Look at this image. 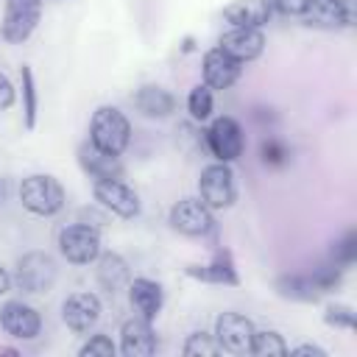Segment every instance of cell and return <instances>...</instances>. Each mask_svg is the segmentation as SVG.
Returning <instances> with one entry per match:
<instances>
[{"label": "cell", "mask_w": 357, "mask_h": 357, "mask_svg": "<svg viewBox=\"0 0 357 357\" xmlns=\"http://www.w3.org/2000/svg\"><path fill=\"white\" fill-rule=\"evenodd\" d=\"M20 204L31 212V215H39V218H53L64 209V201H67V192L61 187V181L50 173H31L20 181Z\"/></svg>", "instance_id": "1"}, {"label": "cell", "mask_w": 357, "mask_h": 357, "mask_svg": "<svg viewBox=\"0 0 357 357\" xmlns=\"http://www.w3.org/2000/svg\"><path fill=\"white\" fill-rule=\"evenodd\" d=\"M89 142L120 156L131 142V123L117 106H98L89 120Z\"/></svg>", "instance_id": "2"}, {"label": "cell", "mask_w": 357, "mask_h": 357, "mask_svg": "<svg viewBox=\"0 0 357 357\" xmlns=\"http://www.w3.org/2000/svg\"><path fill=\"white\" fill-rule=\"evenodd\" d=\"M59 279V265L47 251H28L17 259L11 284H17L28 296H42L47 293Z\"/></svg>", "instance_id": "3"}, {"label": "cell", "mask_w": 357, "mask_h": 357, "mask_svg": "<svg viewBox=\"0 0 357 357\" xmlns=\"http://www.w3.org/2000/svg\"><path fill=\"white\" fill-rule=\"evenodd\" d=\"M198 198L212 209H229L237 201V181L229 162H212L201 170L198 178Z\"/></svg>", "instance_id": "4"}, {"label": "cell", "mask_w": 357, "mask_h": 357, "mask_svg": "<svg viewBox=\"0 0 357 357\" xmlns=\"http://www.w3.org/2000/svg\"><path fill=\"white\" fill-rule=\"evenodd\" d=\"M56 243H59V254H61L67 262H73V265H89V262H95L98 254L103 251V245H100V229L86 226V223H81V220L64 226V229L59 231Z\"/></svg>", "instance_id": "5"}, {"label": "cell", "mask_w": 357, "mask_h": 357, "mask_svg": "<svg viewBox=\"0 0 357 357\" xmlns=\"http://www.w3.org/2000/svg\"><path fill=\"white\" fill-rule=\"evenodd\" d=\"M204 142L209 148V153L215 156V162H234L243 156L245 151V134H243V126L229 117V114H220L215 117L206 131H204Z\"/></svg>", "instance_id": "6"}, {"label": "cell", "mask_w": 357, "mask_h": 357, "mask_svg": "<svg viewBox=\"0 0 357 357\" xmlns=\"http://www.w3.org/2000/svg\"><path fill=\"white\" fill-rule=\"evenodd\" d=\"M42 17V0H6L0 36L8 45H22L39 25Z\"/></svg>", "instance_id": "7"}, {"label": "cell", "mask_w": 357, "mask_h": 357, "mask_svg": "<svg viewBox=\"0 0 357 357\" xmlns=\"http://www.w3.org/2000/svg\"><path fill=\"white\" fill-rule=\"evenodd\" d=\"M167 223L173 226V231L184 234V237H206L215 229L212 209L201 198H181V201H176L170 206Z\"/></svg>", "instance_id": "8"}, {"label": "cell", "mask_w": 357, "mask_h": 357, "mask_svg": "<svg viewBox=\"0 0 357 357\" xmlns=\"http://www.w3.org/2000/svg\"><path fill=\"white\" fill-rule=\"evenodd\" d=\"M92 195H95V201H98L106 212H112V215H117V218L131 220V218L139 215V195H137L123 178L92 181Z\"/></svg>", "instance_id": "9"}, {"label": "cell", "mask_w": 357, "mask_h": 357, "mask_svg": "<svg viewBox=\"0 0 357 357\" xmlns=\"http://www.w3.org/2000/svg\"><path fill=\"white\" fill-rule=\"evenodd\" d=\"M215 340L220 351L229 354H248L251 351V337H254V324L251 318L240 312H220L215 318Z\"/></svg>", "instance_id": "10"}, {"label": "cell", "mask_w": 357, "mask_h": 357, "mask_svg": "<svg viewBox=\"0 0 357 357\" xmlns=\"http://www.w3.org/2000/svg\"><path fill=\"white\" fill-rule=\"evenodd\" d=\"M0 329L17 340H33L42 332V315L31 304L8 298L0 304Z\"/></svg>", "instance_id": "11"}, {"label": "cell", "mask_w": 357, "mask_h": 357, "mask_svg": "<svg viewBox=\"0 0 357 357\" xmlns=\"http://www.w3.org/2000/svg\"><path fill=\"white\" fill-rule=\"evenodd\" d=\"M304 25L310 28H351L354 25V3L351 0H310L304 14Z\"/></svg>", "instance_id": "12"}, {"label": "cell", "mask_w": 357, "mask_h": 357, "mask_svg": "<svg viewBox=\"0 0 357 357\" xmlns=\"http://www.w3.org/2000/svg\"><path fill=\"white\" fill-rule=\"evenodd\" d=\"M100 312H103V304L95 293H73L61 304V321L67 324L70 332H78V335L89 332L100 321Z\"/></svg>", "instance_id": "13"}, {"label": "cell", "mask_w": 357, "mask_h": 357, "mask_svg": "<svg viewBox=\"0 0 357 357\" xmlns=\"http://www.w3.org/2000/svg\"><path fill=\"white\" fill-rule=\"evenodd\" d=\"M218 47L226 56H231L234 61L245 64V61H254V59L262 56V50H265V33H262V28H234L231 25L220 36Z\"/></svg>", "instance_id": "14"}, {"label": "cell", "mask_w": 357, "mask_h": 357, "mask_svg": "<svg viewBox=\"0 0 357 357\" xmlns=\"http://www.w3.org/2000/svg\"><path fill=\"white\" fill-rule=\"evenodd\" d=\"M156 332L151 326V321L134 315L128 321H123L120 326V346L117 351L126 357H151L156 351Z\"/></svg>", "instance_id": "15"}, {"label": "cell", "mask_w": 357, "mask_h": 357, "mask_svg": "<svg viewBox=\"0 0 357 357\" xmlns=\"http://www.w3.org/2000/svg\"><path fill=\"white\" fill-rule=\"evenodd\" d=\"M201 73H204V84L209 89H229L243 75V64L234 61L231 56H226L220 47H212L204 53Z\"/></svg>", "instance_id": "16"}, {"label": "cell", "mask_w": 357, "mask_h": 357, "mask_svg": "<svg viewBox=\"0 0 357 357\" xmlns=\"http://www.w3.org/2000/svg\"><path fill=\"white\" fill-rule=\"evenodd\" d=\"M75 156H78L81 170H84V173H86L92 181H103V178H123V165H120V156L100 151V148H98V145H92L89 139L78 145Z\"/></svg>", "instance_id": "17"}, {"label": "cell", "mask_w": 357, "mask_h": 357, "mask_svg": "<svg viewBox=\"0 0 357 357\" xmlns=\"http://www.w3.org/2000/svg\"><path fill=\"white\" fill-rule=\"evenodd\" d=\"M128 301L134 307V312L145 321H153L162 312L165 304V290L159 282L148 279V276H137L128 282Z\"/></svg>", "instance_id": "18"}, {"label": "cell", "mask_w": 357, "mask_h": 357, "mask_svg": "<svg viewBox=\"0 0 357 357\" xmlns=\"http://www.w3.org/2000/svg\"><path fill=\"white\" fill-rule=\"evenodd\" d=\"M131 103L134 109L142 114V117H151V120H165L176 112V98L173 92H167L165 86L159 84H145L139 86L134 95H131Z\"/></svg>", "instance_id": "19"}, {"label": "cell", "mask_w": 357, "mask_h": 357, "mask_svg": "<svg viewBox=\"0 0 357 357\" xmlns=\"http://www.w3.org/2000/svg\"><path fill=\"white\" fill-rule=\"evenodd\" d=\"M184 273L206 284H231V287L240 284V276H237V268L229 251H215V257L206 265H187Z\"/></svg>", "instance_id": "20"}, {"label": "cell", "mask_w": 357, "mask_h": 357, "mask_svg": "<svg viewBox=\"0 0 357 357\" xmlns=\"http://www.w3.org/2000/svg\"><path fill=\"white\" fill-rule=\"evenodd\" d=\"M95 279L106 293H117V290L128 287V282H131L128 262L117 251H100L95 259Z\"/></svg>", "instance_id": "21"}, {"label": "cell", "mask_w": 357, "mask_h": 357, "mask_svg": "<svg viewBox=\"0 0 357 357\" xmlns=\"http://www.w3.org/2000/svg\"><path fill=\"white\" fill-rule=\"evenodd\" d=\"M271 17V0H234L223 8V20L234 28H262Z\"/></svg>", "instance_id": "22"}, {"label": "cell", "mask_w": 357, "mask_h": 357, "mask_svg": "<svg viewBox=\"0 0 357 357\" xmlns=\"http://www.w3.org/2000/svg\"><path fill=\"white\" fill-rule=\"evenodd\" d=\"M276 293L282 298H293V301H315L321 296L318 284L312 282V276H279L276 279Z\"/></svg>", "instance_id": "23"}, {"label": "cell", "mask_w": 357, "mask_h": 357, "mask_svg": "<svg viewBox=\"0 0 357 357\" xmlns=\"http://www.w3.org/2000/svg\"><path fill=\"white\" fill-rule=\"evenodd\" d=\"M20 89H22V120L25 128L36 126V112H39V98H36V78L28 64L20 67Z\"/></svg>", "instance_id": "24"}, {"label": "cell", "mask_w": 357, "mask_h": 357, "mask_svg": "<svg viewBox=\"0 0 357 357\" xmlns=\"http://www.w3.org/2000/svg\"><path fill=\"white\" fill-rule=\"evenodd\" d=\"M257 357H273V354H287V343L276 329H254L251 337V351Z\"/></svg>", "instance_id": "25"}, {"label": "cell", "mask_w": 357, "mask_h": 357, "mask_svg": "<svg viewBox=\"0 0 357 357\" xmlns=\"http://www.w3.org/2000/svg\"><path fill=\"white\" fill-rule=\"evenodd\" d=\"M212 106H215V98H212V89L206 84H198V86L190 89V95H187V112H190L192 120H198V123L209 120L212 117Z\"/></svg>", "instance_id": "26"}, {"label": "cell", "mask_w": 357, "mask_h": 357, "mask_svg": "<svg viewBox=\"0 0 357 357\" xmlns=\"http://www.w3.org/2000/svg\"><path fill=\"white\" fill-rule=\"evenodd\" d=\"M181 354L184 357H215V354H220V346H218L215 335L192 332V335H187V340L181 346Z\"/></svg>", "instance_id": "27"}, {"label": "cell", "mask_w": 357, "mask_h": 357, "mask_svg": "<svg viewBox=\"0 0 357 357\" xmlns=\"http://www.w3.org/2000/svg\"><path fill=\"white\" fill-rule=\"evenodd\" d=\"M354 257H357V231L349 229V231L332 245V262L340 265V268H349V265L354 262Z\"/></svg>", "instance_id": "28"}, {"label": "cell", "mask_w": 357, "mask_h": 357, "mask_svg": "<svg viewBox=\"0 0 357 357\" xmlns=\"http://www.w3.org/2000/svg\"><path fill=\"white\" fill-rule=\"evenodd\" d=\"M78 354H81V357H114V354H117V343H114L109 335L95 332V335L78 349Z\"/></svg>", "instance_id": "29"}, {"label": "cell", "mask_w": 357, "mask_h": 357, "mask_svg": "<svg viewBox=\"0 0 357 357\" xmlns=\"http://www.w3.org/2000/svg\"><path fill=\"white\" fill-rule=\"evenodd\" d=\"M324 321H326V326L351 332L354 324H357V315H354V307H349V304H329L326 312H324Z\"/></svg>", "instance_id": "30"}, {"label": "cell", "mask_w": 357, "mask_h": 357, "mask_svg": "<svg viewBox=\"0 0 357 357\" xmlns=\"http://www.w3.org/2000/svg\"><path fill=\"white\" fill-rule=\"evenodd\" d=\"M262 162L265 165H284L287 162V148L279 139H265L262 142Z\"/></svg>", "instance_id": "31"}, {"label": "cell", "mask_w": 357, "mask_h": 357, "mask_svg": "<svg viewBox=\"0 0 357 357\" xmlns=\"http://www.w3.org/2000/svg\"><path fill=\"white\" fill-rule=\"evenodd\" d=\"M307 3H310V0H271V8H273L276 14H282V17H298V20H301Z\"/></svg>", "instance_id": "32"}, {"label": "cell", "mask_w": 357, "mask_h": 357, "mask_svg": "<svg viewBox=\"0 0 357 357\" xmlns=\"http://www.w3.org/2000/svg\"><path fill=\"white\" fill-rule=\"evenodd\" d=\"M14 100H17V89H14V84L8 81V75L0 73V109H11Z\"/></svg>", "instance_id": "33"}, {"label": "cell", "mask_w": 357, "mask_h": 357, "mask_svg": "<svg viewBox=\"0 0 357 357\" xmlns=\"http://www.w3.org/2000/svg\"><path fill=\"white\" fill-rule=\"evenodd\" d=\"M78 220H81V223H86V226L103 229V223H106V215H100L95 206H84V209L78 212Z\"/></svg>", "instance_id": "34"}, {"label": "cell", "mask_w": 357, "mask_h": 357, "mask_svg": "<svg viewBox=\"0 0 357 357\" xmlns=\"http://www.w3.org/2000/svg\"><path fill=\"white\" fill-rule=\"evenodd\" d=\"M290 354H312V357H326V349H321V346H315V343H301V346H296V349H287Z\"/></svg>", "instance_id": "35"}, {"label": "cell", "mask_w": 357, "mask_h": 357, "mask_svg": "<svg viewBox=\"0 0 357 357\" xmlns=\"http://www.w3.org/2000/svg\"><path fill=\"white\" fill-rule=\"evenodd\" d=\"M11 290V273H8V268L0 262V296H6Z\"/></svg>", "instance_id": "36"}, {"label": "cell", "mask_w": 357, "mask_h": 357, "mask_svg": "<svg viewBox=\"0 0 357 357\" xmlns=\"http://www.w3.org/2000/svg\"><path fill=\"white\" fill-rule=\"evenodd\" d=\"M6 195H8V184H6V178H0V204L6 201Z\"/></svg>", "instance_id": "37"}]
</instances>
